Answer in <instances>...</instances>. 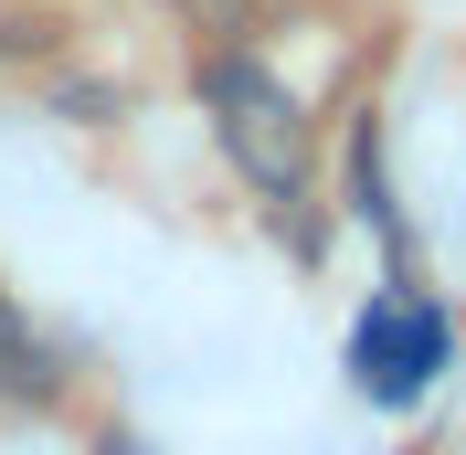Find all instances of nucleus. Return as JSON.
I'll return each instance as SVG.
<instances>
[{"mask_svg": "<svg viewBox=\"0 0 466 455\" xmlns=\"http://www.w3.org/2000/svg\"><path fill=\"white\" fill-rule=\"evenodd\" d=\"M202 106H212L233 170L255 180V191H276V201L308 191V148H319V138H308V106H297L255 54H212L202 64Z\"/></svg>", "mask_w": 466, "mask_h": 455, "instance_id": "1", "label": "nucleus"}, {"mask_svg": "<svg viewBox=\"0 0 466 455\" xmlns=\"http://www.w3.org/2000/svg\"><path fill=\"white\" fill-rule=\"evenodd\" d=\"M350 370H360L371 402H413L445 370V318L424 308V297H381V308L350 329Z\"/></svg>", "mask_w": 466, "mask_h": 455, "instance_id": "2", "label": "nucleus"}]
</instances>
